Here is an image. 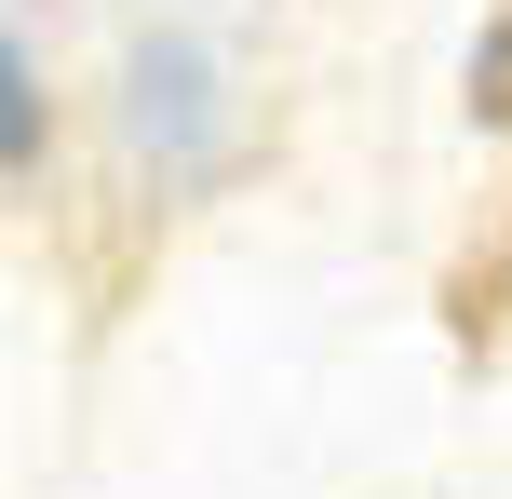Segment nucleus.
Masks as SVG:
<instances>
[{
	"label": "nucleus",
	"mask_w": 512,
	"mask_h": 499,
	"mask_svg": "<svg viewBox=\"0 0 512 499\" xmlns=\"http://www.w3.org/2000/svg\"><path fill=\"white\" fill-rule=\"evenodd\" d=\"M27 135H41V81H27L14 27H0V162H27Z\"/></svg>",
	"instance_id": "1"
},
{
	"label": "nucleus",
	"mask_w": 512,
	"mask_h": 499,
	"mask_svg": "<svg viewBox=\"0 0 512 499\" xmlns=\"http://www.w3.org/2000/svg\"><path fill=\"white\" fill-rule=\"evenodd\" d=\"M472 108H512V27H499L486 54H472Z\"/></svg>",
	"instance_id": "2"
}]
</instances>
